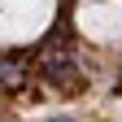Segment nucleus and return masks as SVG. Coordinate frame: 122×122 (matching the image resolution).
I'll return each mask as SVG.
<instances>
[{"label":"nucleus","mask_w":122,"mask_h":122,"mask_svg":"<svg viewBox=\"0 0 122 122\" xmlns=\"http://www.w3.org/2000/svg\"><path fill=\"white\" fill-rule=\"evenodd\" d=\"M52 22V0H5V39H35Z\"/></svg>","instance_id":"nucleus-1"},{"label":"nucleus","mask_w":122,"mask_h":122,"mask_svg":"<svg viewBox=\"0 0 122 122\" xmlns=\"http://www.w3.org/2000/svg\"><path fill=\"white\" fill-rule=\"evenodd\" d=\"M79 26L92 39H122V0H92V5H83Z\"/></svg>","instance_id":"nucleus-2"}]
</instances>
